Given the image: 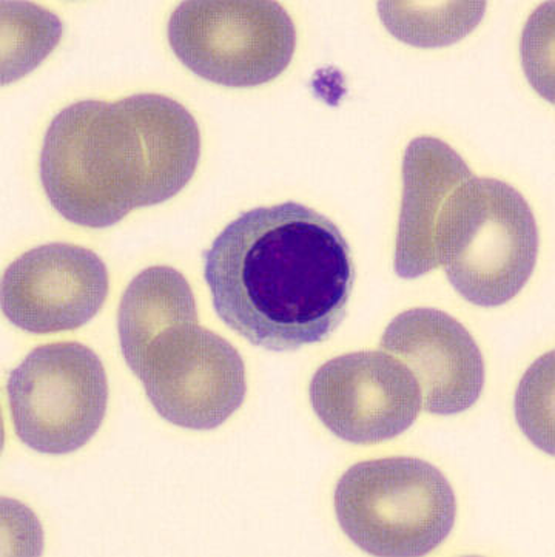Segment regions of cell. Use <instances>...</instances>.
Here are the masks:
<instances>
[{
	"instance_id": "obj_1",
	"label": "cell",
	"mask_w": 555,
	"mask_h": 557,
	"mask_svg": "<svg viewBox=\"0 0 555 557\" xmlns=\"http://www.w3.org/2000/svg\"><path fill=\"white\" fill-rule=\"evenodd\" d=\"M202 260L219 319L275 352L327 341L354 290L352 250L340 227L300 202L241 213Z\"/></svg>"
},
{
	"instance_id": "obj_2",
	"label": "cell",
	"mask_w": 555,
	"mask_h": 557,
	"mask_svg": "<svg viewBox=\"0 0 555 557\" xmlns=\"http://www.w3.org/2000/svg\"><path fill=\"white\" fill-rule=\"evenodd\" d=\"M201 157L193 114L163 95L80 101L51 121L40 181L51 206L77 226L104 228L163 205L192 181Z\"/></svg>"
},
{
	"instance_id": "obj_3",
	"label": "cell",
	"mask_w": 555,
	"mask_h": 557,
	"mask_svg": "<svg viewBox=\"0 0 555 557\" xmlns=\"http://www.w3.org/2000/svg\"><path fill=\"white\" fill-rule=\"evenodd\" d=\"M121 349L157 414L179 428L211 431L244 404L240 352L198 323L192 287L157 265L128 284L117 313Z\"/></svg>"
},
{
	"instance_id": "obj_4",
	"label": "cell",
	"mask_w": 555,
	"mask_h": 557,
	"mask_svg": "<svg viewBox=\"0 0 555 557\" xmlns=\"http://www.w3.org/2000/svg\"><path fill=\"white\" fill-rule=\"evenodd\" d=\"M539 257V228L520 191L476 175L458 184L441 208L431 239V265H443L465 300L497 308L516 298Z\"/></svg>"
},
{
	"instance_id": "obj_5",
	"label": "cell",
	"mask_w": 555,
	"mask_h": 557,
	"mask_svg": "<svg viewBox=\"0 0 555 557\" xmlns=\"http://www.w3.org/2000/svg\"><path fill=\"white\" fill-rule=\"evenodd\" d=\"M341 530L373 556L420 557L439 548L455 525L451 483L417 457L356 463L336 490Z\"/></svg>"
},
{
	"instance_id": "obj_6",
	"label": "cell",
	"mask_w": 555,
	"mask_h": 557,
	"mask_svg": "<svg viewBox=\"0 0 555 557\" xmlns=\"http://www.w3.org/2000/svg\"><path fill=\"white\" fill-rule=\"evenodd\" d=\"M168 42L194 75L219 86H263L292 61L297 29L272 0H187L168 21Z\"/></svg>"
},
{
	"instance_id": "obj_7",
	"label": "cell",
	"mask_w": 555,
	"mask_h": 557,
	"mask_svg": "<svg viewBox=\"0 0 555 557\" xmlns=\"http://www.w3.org/2000/svg\"><path fill=\"white\" fill-rule=\"evenodd\" d=\"M10 411L22 444L62 456L98 433L109 404V382L97 354L80 343L39 346L10 372Z\"/></svg>"
},
{
	"instance_id": "obj_8",
	"label": "cell",
	"mask_w": 555,
	"mask_h": 557,
	"mask_svg": "<svg viewBox=\"0 0 555 557\" xmlns=\"http://www.w3.org/2000/svg\"><path fill=\"white\" fill-rule=\"evenodd\" d=\"M312 408L341 441L377 445L406 433L421 411L420 385L391 354H344L327 361L311 382Z\"/></svg>"
},
{
	"instance_id": "obj_9",
	"label": "cell",
	"mask_w": 555,
	"mask_h": 557,
	"mask_svg": "<svg viewBox=\"0 0 555 557\" xmlns=\"http://www.w3.org/2000/svg\"><path fill=\"white\" fill-rule=\"evenodd\" d=\"M104 261L86 247L50 243L28 250L2 278V312L31 334L75 331L93 319L109 295Z\"/></svg>"
},
{
	"instance_id": "obj_10",
	"label": "cell",
	"mask_w": 555,
	"mask_h": 557,
	"mask_svg": "<svg viewBox=\"0 0 555 557\" xmlns=\"http://www.w3.org/2000/svg\"><path fill=\"white\" fill-rule=\"evenodd\" d=\"M381 348L411 369L420 385L422 407L454 416L479 401L484 361L469 331L450 313L415 308L386 327Z\"/></svg>"
},
{
	"instance_id": "obj_11",
	"label": "cell",
	"mask_w": 555,
	"mask_h": 557,
	"mask_svg": "<svg viewBox=\"0 0 555 557\" xmlns=\"http://www.w3.org/2000/svg\"><path fill=\"white\" fill-rule=\"evenodd\" d=\"M474 173L441 139L420 136L404 151L403 202L393 268L402 278L429 274L433 224L452 190Z\"/></svg>"
},
{
	"instance_id": "obj_12",
	"label": "cell",
	"mask_w": 555,
	"mask_h": 557,
	"mask_svg": "<svg viewBox=\"0 0 555 557\" xmlns=\"http://www.w3.org/2000/svg\"><path fill=\"white\" fill-rule=\"evenodd\" d=\"M484 2H380L386 28L402 42L446 47L466 38L483 20Z\"/></svg>"
}]
</instances>
